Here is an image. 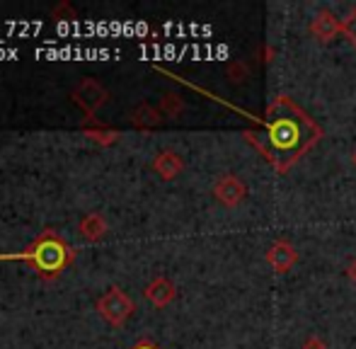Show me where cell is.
I'll return each instance as SVG.
<instances>
[{
    "label": "cell",
    "instance_id": "9a60e30c",
    "mask_svg": "<svg viewBox=\"0 0 356 349\" xmlns=\"http://www.w3.org/2000/svg\"><path fill=\"white\" fill-rule=\"evenodd\" d=\"M303 349H325V342L320 340V337H308V340L303 342Z\"/></svg>",
    "mask_w": 356,
    "mask_h": 349
},
{
    "label": "cell",
    "instance_id": "9c48e42d",
    "mask_svg": "<svg viewBox=\"0 0 356 349\" xmlns=\"http://www.w3.org/2000/svg\"><path fill=\"white\" fill-rule=\"evenodd\" d=\"M182 168H184L182 158H179L175 151L158 153V156H155V161H153V170L158 172L163 179H175L179 172H182Z\"/></svg>",
    "mask_w": 356,
    "mask_h": 349
},
{
    "label": "cell",
    "instance_id": "7a4b0ae2",
    "mask_svg": "<svg viewBox=\"0 0 356 349\" xmlns=\"http://www.w3.org/2000/svg\"><path fill=\"white\" fill-rule=\"evenodd\" d=\"M10 262V260H24L27 264H32L44 279H54L58 277L66 264H71L73 260V250L66 245V241L56 236L51 231H44L32 245L24 252H8V255H0V262Z\"/></svg>",
    "mask_w": 356,
    "mask_h": 349
},
{
    "label": "cell",
    "instance_id": "52a82bcc",
    "mask_svg": "<svg viewBox=\"0 0 356 349\" xmlns=\"http://www.w3.org/2000/svg\"><path fill=\"white\" fill-rule=\"evenodd\" d=\"M143 296L148 298L155 308H165L168 303L175 301V296H177V289H175V284L170 282V279L158 277V279H153L148 286H145Z\"/></svg>",
    "mask_w": 356,
    "mask_h": 349
},
{
    "label": "cell",
    "instance_id": "30bf717a",
    "mask_svg": "<svg viewBox=\"0 0 356 349\" xmlns=\"http://www.w3.org/2000/svg\"><path fill=\"white\" fill-rule=\"evenodd\" d=\"M78 231H80V236H83L85 241L97 243V241H102L104 233H107V221H104L102 213H88V216L80 218Z\"/></svg>",
    "mask_w": 356,
    "mask_h": 349
},
{
    "label": "cell",
    "instance_id": "ac0fdd59",
    "mask_svg": "<svg viewBox=\"0 0 356 349\" xmlns=\"http://www.w3.org/2000/svg\"><path fill=\"white\" fill-rule=\"evenodd\" d=\"M354 165H356V153H354Z\"/></svg>",
    "mask_w": 356,
    "mask_h": 349
},
{
    "label": "cell",
    "instance_id": "3957f363",
    "mask_svg": "<svg viewBox=\"0 0 356 349\" xmlns=\"http://www.w3.org/2000/svg\"><path fill=\"white\" fill-rule=\"evenodd\" d=\"M97 313L109 325L122 327L129 320V316L134 313V301L119 286H112L97 298Z\"/></svg>",
    "mask_w": 356,
    "mask_h": 349
},
{
    "label": "cell",
    "instance_id": "e0dca14e",
    "mask_svg": "<svg viewBox=\"0 0 356 349\" xmlns=\"http://www.w3.org/2000/svg\"><path fill=\"white\" fill-rule=\"evenodd\" d=\"M349 277H352V279H356V262L352 264V267H349Z\"/></svg>",
    "mask_w": 356,
    "mask_h": 349
},
{
    "label": "cell",
    "instance_id": "277c9868",
    "mask_svg": "<svg viewBox=\"0 0 356 349\" xmlns=\"http://www.w3.org/2000/svg\"><path fill=\"white\" fill-rule=\"evenodd\" d=\"M73 99L83 107V112L88 114V119H92V114L107 102V90L99 86L97 81H92V78H85V81L75 88Z\"/></svg>",
    "mask_w": 356,
    "mask_h": 349
},
{
    "label": "cell",
    "instance_id": "5b68a950",
    "mask_svg": "<svg viewBox=\"0 0 356 349\" xmlns=\"http://www.w3.org/2000/svg\"><path fill=\"white\" fill-rule=\"evenodd\" d=\"M213 194L225 206H238L245 199V194H248V189H245L243 179H238L235 174H223V177L213 184Z\"/></svg>",
    "mask_w": 356,
    "mask_h": 349
},
{
    "label": "cell",
    "instance_id": "6da1fadb",
    "mask_svg": "<svg viewBox=\"0 0 356 349\" xmlns=\"http://www.w3.org/2000/svg\"><path fill=\"white\" fill-rule=\"evenodd\" d=\"M248 136L279 172H286L323 136V131L289 97H279L267 109V119H264L262 131L248 133Z\"/></svg>",
    "mask_w": 356,
    "mask_h": 349
},
{
    "label": "cell",
    "instance_id": "2e32d148",
    "mask_svg": "<svg viewBox=\"0 0 356 349\" xmlns=\"http://www.w3.org/2000/svg\"><path fill=\"white\" fill-rule=\"evenodd\" d=\"M131 349H158L153 345V342H138V345H134Z\"/></svg>",
    "mask_w": 356,
    "mask_h": 349
},
{
    "label": "cell",
    "instance_id": "7c38bea8",
    "mask_svg": "<svg viewBox=\"0 0 356 349\" xmlns=\"http://www.w3.org/2000/svg\"><path fill=\"white\" fill-rule=\"evenodd\" d=\"M85 133H88V138H92V141L102 143V146H109V143L119 141V131H107V129L102 127H85Z\"/></svg>",
    "mask_w": 356,
    "mask_h": 349
},
{
    "label": "cell",
    "instance_id": "ba28073f",
    "mask_svg": "<svg viewBox=\"0 0 356 349\" xmlns=\"http://www.w3.org/2000/svg\"><path fill=\"white\" fill-rule=\"evenodd\" d=\"M310 32H313V37L318 39V42L325 44L337 37V32H342V24L337 22V17H334L330 10H320V13L315 15L313 24H310Z\"/></svg>",
    "mask_w": 356,
    "mask_h": 349
},
{
    "label": "cell",
    "instance_id": "5bb4252c",
    "mask_svg": "<svg viewBox=\"0 0 356 349\" xmlns=\"http://www.w3.org/2000/svg\"><path fill=\"white\" fill-rule=\"evenodd\" d=\"M342 32L347 34V39H349V42H352L354 47H356V10H354L352 15H349L347 22L342 24Z\"/></svg>",
    "mask_w": 356,
    "mask_h": 349
},
{
    "label": "cell",
    "instance_id": "8fae6325",
    "mask_svg": "<svg viewBox=\"0 0 356 349\" xmlns=\"http://www.w3.org/2000/svg\"><path fill=\"white\" fill-rule=\"evenodd\" d=\"M131 122L143 129L155 127V124H160V112L155 107H150V104H138V107L131 112Z\"/></svg>",
    "mask_w": 356,
    "mask_h": 349
},
{
    "label": "cell",
    "instance_id": "4fadbf2b",
    "mask_svg": "<svg viewBox=\"0 0 356 349\" xmlns=\"http://www.w3.org/2000/svg\"><path fill=\"white\" fill-rule=\"evenodd\" d=\"M182 99L177 97V95H172V92H168V95H163V99H160V112H165L168 117H177L179 112H182Z\"/></svg>",
    "mask_w": 356,
    "mask_h": 349
},
{
    "label": "cell",
    "instance_id": "8992f818",
    "mask_svg": "<svg viewBox=\"0 0 356 349\" xmlns=\"http://www.w3.org/2000/svg\"><path fill=\"white\" fill-rule=\"evenodd\" d=\"M267 262H269V267H272L274 272L286 274L296 262H298V252H296V247L291 245V243L279 241V243H274V245L269 247Z\"/></svg>",
    "mask_w": 356,
    "mask_h": 349
}]
</instances>
